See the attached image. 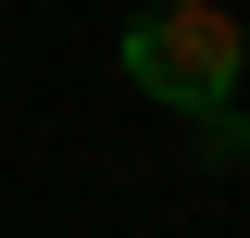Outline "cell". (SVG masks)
Returning a JSON list of instances; mask_svg holds the SVG:
<instances>
[{
    "label": "cell",
    "instance_id": "cell-1",
    "mask_svg": "<svg viewBox=\"0 0 250 238\" xmlns=\"http://www.w3.org/2000/svg\"><path fill=\"white\" fill-rule=\"evenodd\" d=\"M113 50H125V75H138V100H163V113L200 125L213 163H250V25L238 13L163 0V13H138Z\"/></svg>",
    "mask_w": 250,
    "mask_h": 238
}]
</instances>
